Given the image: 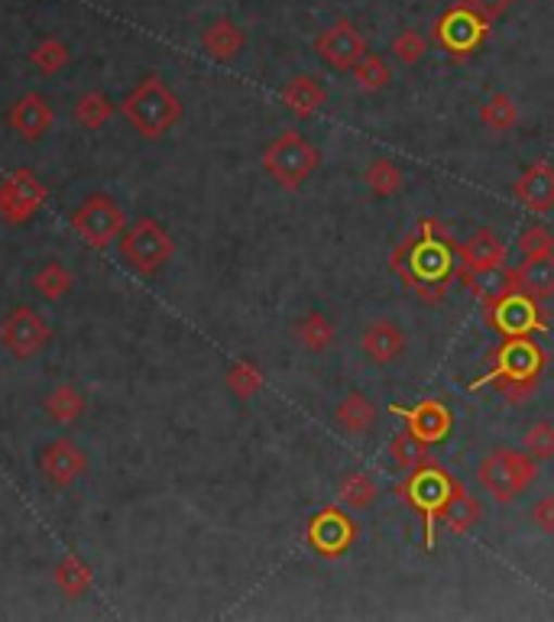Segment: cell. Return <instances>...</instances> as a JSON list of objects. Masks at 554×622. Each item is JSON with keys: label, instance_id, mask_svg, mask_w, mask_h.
I'll list each match as a JSON object with an SVG mask.
<instances>
[{"label": "cell", "instance_id": "1", "mask_svg": "<svg viewBox=\"0 0 554 622\" xmlns=\"http://www.w3.org/2000/svg\"><path fill=\"white\" fill-rule=\"evenodd\" d=\"M392 272L421 302L438 305L457 279V240L438 217H421L389 253Z\"/></svg>", "mask_w": 554, "mask_h": 622}, {"label": "cell", "instance_id": "2", "mask_svg": "<svg viewBox=\"0 0 554 622\" xmlns=\"http://www.w3.org/2000/svg\"><path fill=\"white\" fill-rule=\"evenodd\" d=\"M545 367H549V357L532 338H503L487 357V373L477 377L470 390L496 386L509 406H522L539 393Z\"/></svg>", "mask_w": 554, "mask_h": 622}, {"label": "cell", "instance_id": "3", "mask_svg": "<svg viewBox=\"0 0 554 622\" xmlns=\"http://www.w3.org/2000/svg\"><path fill=\"white\" fill-rule=\"evenodd\" d=\"M457 486V477L451 470H444L438 460H425L418 467H412L395 486L392 493L421 516V529H425V551H435L438 542V525H441V512L451 503Z\"/></svg>", "mask_w": 554, "mask_h": 622}, {"label": "cell", "instance_id": "4", "mask_svg": "<svg viewBox=\"0 0 554 622\" xmlns=\"http://www.w3.org/2000/svg\"><path fill=\"white\" fill-rule=\"evenodd\" d=\"M124 117L134 124L140 137H163L182 120V101L173 94V88L160 75H147L121 104Z\"/></svg>", "mask_w": 554, "mask_h": 622}, {"label": "cell", "instance_id": "5", "mask_svg": "<svg viewBox=\"0 0 554 622\" xmlns=\"http://www.w3.org/2000/svg\"><path fill=\"white\" fill-rule=\"evenodd\" d=\"M477 477L496 503H516L539 480V460L529 450L496 447L483 457Z\"/></svg>", "mask_w": 554, "mask_h": 622}, {"label": "cell", "instance_id": "6", "mask_svg": "<svg viewBox=\"0 0 554 622\" xmlns=\"http://www.w3.org/2000/svg\"><path fill=\"white\" fill-rule=\"evenodd\" d=\"M490 33H493V23L480 16L477 10L464 7L461 0L451 3L431 26V39L448 52L451 62H467L470 55H477L487 46Z\"/></svg>", "mask_w": 554, "mask_h": 622}, {"label": "cell", "instance_id": "7", "mask_svg": "<svg viewBox=\"0 0 554 622\" xmlns=\"http://www.w3.org/2000/svg\"><path fill=\"white\" fill-rule=\"evenodd\" d=\"M322 166V153L315 143H309L295 130H282L266 150H263V169L269 179H276L286 192H295L305 186V179Z\"/></svg>", "mask_w": 554, "mask_h": 622}, {"label": "cell", "instance_id": "8", "mask_svg": "<svg viewBox=\"0 0 554 622\" xmlns=\"http://www.w3.org/2000/svg\"><path fill=\"white\" fill-rule=\"evenodd\" d=\"M173 250H176V243H173L169 230L153 217H140L121 233V256L137 276L160 272L173 259Z\"/></svg>", "mask_w": 554, "mask_h": 622}, {"label": "cell", "instance_id": "9", "mask_svg": "<svg viewBox=\"0 0 554 622\" xmlns=\"http://www.w3.org/2000/svg\"><path fill=\"white\" fill-rule=\"evenodd\" d=\"M483 321L500 334V338H536L549 334V315L542 302L522 289H513L493 305H483Z\"/></svg>", "mask_w": 554, "mask_h": 622}, {"label": "cell", "instance_id": "10", "mask_svg": "<svg viewBox=\"0 0 554 622\" xmlns=\"http://www.w3.org/2000/svg\"><path fill=\"white\" fill-rule=\"evenodd\" d=\"M361 538V525L348 516V509L341 503L325 506L318 516H312V522L305 525V542L315 555H322L325 561H338L344 558Z\"/></svg>", "mask_w": 554, "mask_h": 622}, {"label": "cell", "instance_id": "11", "mask_svg": "<svg viewBox=\"0 0 554 622\" xmlns=\"http://www.w3.org/2000/svg\"><path fill=\"white\" fill-rule=\"evenodd\" d=\"M127 227L124 207L111 195H88L72 214V230L95 250H108Z\"/></svg>", "mask_w": 554, "mask_h": 622}, {"label": "cell", "instance_id": "12", "mask_svg": "<svg viewBox=\"0 0 554 622\" xmlns=\"http://www.w3.org/2000/svg\"><path fill=\"white\" fill-rule=\"evenodd\" d=\"M46 205V186L33 169H13L0 179V220L10 227L29 224Z\"/></svg>", "mask_w": 554, "mask_h": 622}, {"label": "cell", "instance_id": "13", "mask_svg": "<svg viewBox=\"0 0 554 622\" xmlns=\"http://www.w3.org/2000/svg\"><path fill=\"white\" fill-rule=\"evenodd\" d=\"M52 341V328L42 321V315L36 308H13L3 321H0V344L16 357V360H29L36 357L46 344Z\"/></svg>", "mask_w": 554, "mask_h": 622}, {"label": "cell", "instance_id": "14", "mask_svg": "<svg viewBox=\"0 0 554 622\" xmlns=\"http://www.w3.org/2000/svg\"><path fill=\"white\" fill-rule=\"evenodd\" d=\"M315 52L338 72H354V65L367 55V39L364 33L351 23V20H338L331 23L318 39H315Z\"/></svg>", "mask_w": 554, "mask_h": 622}, {"label": "cell", "instance_id": "15", "mask_svg": "<svg viewBox=\"0 0 554 622\" xmlns=\"http://www.w3.org/2000/svg\"><path fill=\"white\" fill-rule=\"evenodd\" d=\"M39 470H42V477H46L52 486L65 490V486H72L78 477H85V470H88V454H85L75 441L59 437V441H52V444L42 450Z\"/></svg>", "mask_w": 554, "mask_h": 622}, {"label": "cell", "instance_id": "16", "mask_svg": "<svg viewBox=\"0 0 554 622\" xmlns=\"http://www.w3.org/2000/svg\"><path fill=\"white\" fill-rule=\"evenodd\" d=\"M389 412L405 418V428L415 437L428 441V444L444 441L451 434V424H454V415H451V409L441 399H421V403H415L408 409L405 406H389Z\"/></svg>", "mask_w": 554, "mask_h": 622}, {"label": "cell", "instance_id": "17", "mask_svg": "<svg viewBox=\"0 0 554 622\" xmlns=\"http://www.w3.org/2000/svg\"><path fill=\"white\" fill-rule=\"evenodd\" d=\"M52 117H55V114H52L49 101H46L39 91H26V94L16 98L13 107L7 111L10 130H13L20 140H26V143L42 140V137L49 134V127H52Z\"/></svg>", "mask_w": 554, "mask_h": 622}, {"label": "cell", "instance_id": "18", "mask_svg": "<svg viewBox=\"0 0 554 622\" xmlns=\"http://www.w3.org/2000/svg\"><path fill=\"white\" fill-rule=\"evenodd\" d=\"M506 243L496 237L493 227H477L464 243H457V269H490L506 266Z\"/></svg>", "mask_w": 554, "mask_h": 622}, {"label": "cell", "instance_id": "19", "mask_svg": "<svg viewBox=\"0 0 554 622\" xmlns=\"http://www.w3.org/2000/svg\"><path fill=\"white\" fill-rule=\"evenodd\" d=\"M457 279L467 285V292L480 305H493L503 295H509L516 285V272L509 266H490V269H457Z\"/></svg>", "mask_w": 554, "mask_h": 622}, {"label": "cell", "instance_id": "20", "mask_svg": "<svg viewBox=\"0 0 554 622\" xmlns=\"http://www.w3.org/2000/svg\"><path fill=\"white\" fill-rule=\"evenodd\" d=\"M405 344H408V341H405V331L395 328V325L386 321V318L367 325V331H364V338H361V347H364L367 360L379 364V367L399 360V357L405 354Z\"/></svg>", "mask_w": 554, "mask_h": 622}, {"label": "cell", "instance_id": "21", "mask_svg": "<svg viewBox=\"0 0 554 622\" xmlns=\"http://www.w3.org/2000/svg\"><path fill=\"white\" fill-rule=\"evenodd\" d=\"M516 199L529 207V211H539V214L552 211L554 207V169L545 163V160L532 163V166L519 176V182H516Z\"/></svg>", "mask_w": 554, "mask_h": 622}, {"label": "cell", "instance_id": "22", "mask_svg": "<svg viewBox=\"0 0 554 622\" xmlns=\"http://www.w3.org/2000/svg\"><path fill=\"white\" fill-rule=\"evenodd\" d=\"M282 104L289 107V114H295L299 120L315 117L325 104H328V91L318 78L312 75H295L286 81L282 88Z\"/></svg>", "mask_w": 554, "mask_h": 622}, {"label": "cell", "instance_id": "23", "mask_svg": "<svg viewBox=\"0 0 554 622\" xmlns=\"http://www.w3.org/2000/svg\"><path fill=\"white\" fill-rule=\"evenodd\" d=\"M247 46V33L243 26H237L234 20L221 16L214 20L204 33H201V49L214 59V62H234Z\"/></svg>", "mask_w": 554, "mask_h": 622}, {"label": "cell", "instance_id": "24", "mask_svg": "<svg viewBox=\"0 0 554 622\" xmlns=\"http://www.w3.org/2000/svg\"><path fill=\"white\" fill-rule=\"evenodd\" d=\"M516 285L529 295H536L539 302L554 295V253H539V256H526L516 269Z\"/></svg>", "mask_w": 554, "mask_h": 622}, {"label": "cell", "instance_id": "25", "mask_svg": "<svg viewBox=\"0 0 554 622\" xmlns=\"http://www.w3.org/2000/svg\"><path fill=\"white\" fill-rule=\"evenodd\" d=\"M480 519H483V506L467 493V486L457 480V486H454V496H451V503L444 506V512H441V525L448 529V535H467V532H474L477 525H480Z\"/></svg>", "mask_w": 554, "mask_h": 622}, {"label": "cell", "instance_id": "26", "mask_svg": "<svg viewBox=\"0 0 554 622\" xmlns=\"http://www.w3.org/2000/svg\"><path fill=\"white\" fill-rule=\"evenodd\" d=\"M335 421L348 437H364L373 421H376V406L369 403L364 393H351L348 399H341V406L335 409Z\"/></svg>", "mask_w": 554, "mask_h": 622}, {"label": "cell", "instance_id": "27", "mask_svg": "<svg viewBox=\"0 0 554 622\" xmlns=\"http://www.w3.org/2000/svg\"><path fill=\"white\" fill-rule=\"evenodd\" d=\"M376 496H379V486L373 483V477H367L364 470H351V473H344L341 483H338V503L348 506V509H354V512L369 509V506L376 503Z\"/></svg>", "mask_w": 554, "mask_h": 622}, {"label": "cell", "instance_id": "28", "mask_svg": "<svg viewBox=\"0 0 554 622\" xmlns=\"http://www.w3.org/2000/svg\"><path fill=\"white\" fill-rule=\"evenodd\" d=\"M295 338L302 341V347H305L309 354H325V351L335 344L338 331H335V325H331L328 315L309 312V315L295 325Z\"/></svg>", "mask_w": 554, "mask_h": 622}, {"label": "cell", "instance_id": "29", "mask_svg": "<svg viewBox=\"0 0 554 622\" xmlns=\"http://www.w3.org/2000/svg\"><path fill=\"white\" fill-rule=\"evenodd\" d=\"M480 124H483L487 130H493V134H509V130H516V124H519V107H516V101H513L509 94H503V91L490 94V98L483 101V107H480Z\"/></svg>", "mask_w": 554, "mask_h": 622}, {"label": "cell", "instance_id": "30", "mask_svg": "<svg viewBox=\"0 0 554 622\" xmlns=\"http://www.w3.org/2000/svg\"><path fill=\"white\" fill-rule=\"evenodd\" d=\"M91 568L78 558V555H65L59 564H55V587L65 594V597H85L91 591Z\"/></svg>", "mask_w": 554, "mask_h": 622}, {"label": "cell", "instance_id": "31", "mask_svg": "<svg viewBox=\"0 0 554 622\" xmlns=\"http://www.w3.org/2000/svg\"><path fill=\"white\" fill-rule=\"evenodd\" d=\"M33 289H36V295L39 299H46V302H59V299H65L72 289H75V276L62 266V263H46L36 276H33Z\"/></svg>", "mask_w": 554, "mask_h": 622}, {"label": "cell", "instance_id": "32", "mask_svg": "<svg viewBox=\"0 0 554 622\" xmlns=\"http://www.w3.org/2000/svg\"><path fill=\"white\" fill-rule=\"evenodd\" d=\"M364 182H367L369 195H376V199H392V195L402 192L405 176H402V169H399L392 160H373L367 166V173H364Z\"/></svg>", "mask_w": 554, "mask_h": 622}, {"label": "cell", "instance_id": "33", "mask_svg": "<svg viewBox=\"0 0 554 622\" xmlns=\"http://www.w3.org/2000/svg\"><path fill=\"white\" fill-rule=\"evenodd\" d=\"M114 101L104 91H88L75 101V120L88 130H101L114 117Z\"/></svg>", "mask_w": 554, "mask_h": 622}, {"label": "cell", "instance_id": "34", "mask_svg": "<svg viewBox=\"0 0 554 622\" xmlns=\"http://www.w3.org/2000/svg\"><path fill=\"white\" fill-rule=\"evenodd\" d=\"M46 412L49 418H55L59 424H72L85 415V396L75 386H55L46 396Z\"/></svg>", "mask_w": 554, "mask_h": 622}, {"label": "cell", "instance_id": "35", "mask_svg": "<svg viewBox=\"0 0 554 622\" xmlns=\"http://www.w3.org/2000/svg\"><path fill=\"white\" fill-rule=\"evenodd\" d=\"M389 457H392L402 470H412V467H418V464H425V460L431 457V444L421 441V437H415V434L405 428V431H399V434L389 441Z\"/></svg>", "mask_w": 554, "mask_h": 622}, {"label": "cell", "instance_id": "36", "mask_svg": "<svg viewBox=\"0 0 554 622\" xmlns=\"http://www.w3.org/2000/svg\"><path fill=\"white\" fill-rule=\"evenodd\" d=\"M68 59H72V49L62 39H52V36L29 49V62L36 65L39 75H59L68 65Z\"/></svg>", "mask_w": 554, "mask_h": 622}, {"label": "cell", "instance_id": "37", "mask_svg": "<svg viewBox=\"0 0 554 622\" xmlns=\"http://www.w3.org/2000/svg\"><path fill=\"white\" fill-rule=\"evenodd\" d=\"M224 383H227V390L237 396V399H253L260 390H263V373H260V367L253 364V360H237L230 370H227V377H224Z\"/></svg>", "mask_w": 554, "mask_h": 622}, {"label": "cell", "instance_id": "38", "mask_svg": "<svg viewBox=\"0 0 554 622\" xmlns=\"http://www.w3.org/2000/svg\"><path fill=\"white\" fill-rule=\"evenodd\" d=\"M354 81H357V88L361 91H382L389 81H392V72H389V65H386V59L382 55H376V52H367L357 65H354Z\"/></svg>", "mask_w": 554, "mask_h": 622}, {"label": "cell", "instance_id": "39", "mask_svg": "<svg viewBox=\"0 0 554 622\" xmlns=\"http://www.w3.org/2000/svg\"><path fill=\"white\" fill-rule=\"evenodd\" d=\"M392 55L402 62V65H418L421 62V55L428 52V39L418 33V29H402L395 39H392Z\"/></svg>", "mask_w": 554, "mask_h": 622}, {"label": "cell", "instance_id": "40", "mask_svg": "<svg viewBox=\"0 0 554 622\" xmlns=\"http://www.w3.org/2000/svg\"><path fill=\"white\" fill-rule=\"evenodd\" d=\"M519 250H522V256L554 253V230L549 224H529V227L519 233Z\"/></svg>", "mask_w": 554, "mask_h": 622}, {"label": "cell", "instance_id": "41", "mask_svg": "<svg viewBox=\"0 0 554 622\" xmlns=\"http://www.w3.org/2000/svg\"><path fill=\"white\" fill-rule=\"evenodd\" d=\"M526 450L536 457V460H552L554 457V424L552 421H536L529 431H526Z\"/></svg>", "mask_w": 554, "mask_h": 622}, {"label": "cell", "instance_id": "42", "mask_svg": "<svg viewBox=\"0 0 554 622\" xmlns=\"http://www.w3.org/2000/svg\"><path fill=\"white\" fill-rule=\"evenodd\" d=\"M464 7H470V10H477L480 16H487L490 23H496L500 16H506L509 10H513V3L516 0H461Z\"/></svg>", "mask_w": 554, "mask_h": 622}, {"label": "cell", "instance_id": "43", "mask_svg": "<svg viewBox=\"0 0 554 622\" xmlns=\"http://www.w3.org/2000/svg\"><path fill=\"white\" fill-rule=\"evenodd\" d=\"M532 522H536L545 535H554V496H542V499L532 506Z\"/></svg>", "mask_w": 554, "mask_h": 622}]
</instances>
